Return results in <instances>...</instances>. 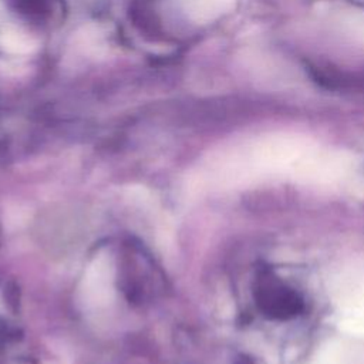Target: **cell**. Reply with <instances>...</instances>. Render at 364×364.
<instances>
[{
    "mask_svg": "<svg viewBox=\"0 0 364 364\" xmlns=\"http://www.w3.org/2000/svg\"><path fill=\"white\" fill-rule=\"evenodd\" d=\"M337 324L338 328L344 333L364 337V307L344 311Z\"/></svg>",
    "mask_w": 364,
    "mask_h": 364,
    "instance_id": "obj_1",
    "label": "cell"
},
{
    "mask_svg": "<svg viewBox=\"0 0 364 364\" xmlns=\"http://www.w3.org/2000/svg\"><path fill=\"white\" fill-rule=\"evenodd\" d=\"M340 344H328L323 347L314 361V364H346L347 358Z\"/></svg>",
    "mask_w": 364,
    "mask_h": 364,
    "instance_id": "obj_2",
    "label": "cell"
}]
</instances>
